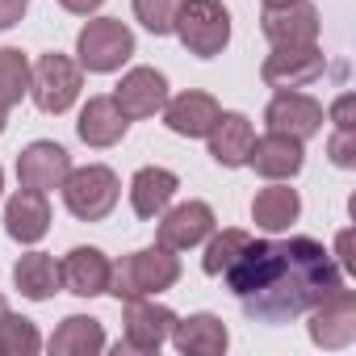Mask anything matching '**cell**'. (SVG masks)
<instances>
[{
  "label": "cell",
  "mask_w": 356,
  "mask_h": 356,
  "mask_svg": "<svg viewBox=\"0 0 356 356\" xmlns=\"http://www.w3.org/2000/svg\"><path fill=\"white\" fill-rule=\"evenodd\" d=\"M172 34L197 59H214L231 42V13L222 0H185L172 22Z\"/></svg>",
  "instance_id": "cell-4"
},
{
  "label": "cell",
  "mask_w": 356,
  "mask_h": 356,
  "mask_svg": "<svg viewBox=\"0 0 356 356\" xmlns=\"http://www.w3.org/2000/svg\"><path fill=\"white\" fill-rule=\"evenodd\" d=\"M327 118L335 122V130H356V97H352V92H343V97L327 109Z\"/></svg>",
  "instance_id": "cell-31"
},
{
  "label": "cell",
  "mask_w": 356,
  "mask_h": 356,
  "mask_svg": "<svg viewBox=\"0 0 356 356\" xmlns=\"http://www.w3.org/2000/svg\"><path fill=\"white\" fill-rule=\"evenodd\" d=\"M5 231L17 243H38L51 231V202L38 189H17L5 206Z\"/></svg>",
  "instance_id": "cell-20"
},
{
  "label": "cell",
  "mask_w": 356,
  "mask_h": 356,
  "mask_svg": "<svg viewBox=\"0 0 356 356\" xmlns=\"http://www.w3.org/2000/svg\"><path fill=\"white\" fill-rule=\"evenodd\" d=\"M185 0H134V17L143 22V30H151L155 38L172 34V22L181 13Z\"/></svg>",
  "instance_id": "cell-29"
},
{
  "label": "cell",
  "mask_w": 356,
  "mask_h": 356,
  "mask_svg": "<svg viewBox=\"0 0 356 356\" xmlns=\"http://www.w3.org/2000/svg\"><path fill=\"white\" fill-rule=\"evenodd\" d=\"M109 256L101 248H72L59 260V285L76 298H101L109 293Z\"/></svg>",
  "instance_id": "cell-15"
},
{
  "label": "cell",
  "mask_w": 356,
  "mask_h": 356,
  "mask_svg": "<svg viewBox=\"0 0 356 356\" xmlns=\"http://www.w3.org/2000/svg\"><path fill=\"white\" fill-rule=\"evenodd\" d=\"M13 285L22 289V298L30 302H47L59 293V264L55 256L47 252H26L17 264H13Z\"/></svg>",
  "instance_id": "cell-25"
},
{
  "label": "cell",
  "mask_w": 356,
  "mask_h": 356,
  "mask_svg": "<svg viewBox=\"0 0 356 356\" xmlns=\"http://www.w3.org/2000/svg\"><path fill=\"white\" fill-rule=\"evenodd\" d=\"M310 314V339L327 352L335 348H348L356 339V293L352 289H331L318 306L306 310Z\"/></svg>",
  "instance_id": "cell-7"
},
{
  "label": "cell",
  "mask_w": 356,
  "mask_h": 356,
  "mask_svg": "<svg viewBox=\"0 0 356 356\" xmlns=\"http://www.w3.org/2000/svg\"><path fill=\"white\" fill-rule=\"evenodd\" d=\"M47 348L55 356H97L105 352V327L92 314H67L55 327V335L47 339Z\"/></svg>",
  "instance_id": "cell-24"
},
{
  "label": "cell",
  "mask_w": 356,
  "mask_h": 356,
  "mask_svg": "<svg viewBox=\"0 0 356 356\" xmlns=\"http://www.w3.org/2000/svg\"><path fill=\"white\" fill-rule=\"evenodd\" d=\"M243 314L256 323H289L343 285L339 264L318 239H252L222 273Z\"/></svg>",
  "instance_id": "cell-1"
},
{
  "label": "cell",
  "mask_w": 356,
  "mask_h": 356,
  "mask_svg": "<svg viewBox=\"0 0 356 356\" xmlns=\"http://www.w3.org/2000/svg\"><path fill=\"white\" fill-rule=\"evenodd\" d=\"M181 281V260L168 248H138L130 256H122L113 268H109V293L118 302H130V298H151V293H163Z\"/></svg>",
  "instance_id": "cell-2"
},
{
  "label": "cell",
  "mask_w": 356,
  "mask_h": 356,
  "mask_svg": "<svg viewBox=\"0 0 356 356\" xmlns=\"http://www.w3.org/2000/svg\"><path fill=\"white\" fill-rule=\"evenodd\" d=\"M126 130H130V118L118 109L113 97H88V105L80 109V122H76L80 143H88V147H97V151L122 143Z\"/></svg>",
  "instance_id": "cell-19"
},
{
  "label": "cell",
  "mask_w": 356,
  "mask_h": 356,
  "mask_svg": "<svg viewBox=\"0 0 356 356\" xmlns=\"http://www.w3.org/2000/svg\"><path fill=\"white\" fill-rule=\"evenodd\" d=\"M323 105L314 101V97H306V92H298V88H277V97L268 101V109H264V122H268V130H277V134H289V138H298V143H306V138H314L318 130H323Z\"/></svg>",
  "instance_id": "cell-10"
},
{
  "label": "cell",
  "mask_w": 356,
  "mask_h": 356,
  "mask_svg": "<svg viewBox=\"0 0 356 356\" xmlns=\"http://www.w3.org/2000/svg\"><path fill=\"white\" fill-rule=\"evenodd\" d=\"M113 101H118V109H122L130 122L155 118V113L163 109V101H168V80H163V72H155V67H134V72H126L122 84L113 88Z\"/></svg>",
  "instance_id": "cell-14"
},
{
  "label": "cell",
  "mask_w": 356,
  "mask_h": 356,
  "mask_svg": "<svg viewBox=\"0 0 356 356\" xmlns=\"http://www.w3.org/2000/svg\"><path fill=\"white\" fill-rule=\"evenodd\" d=\"M248 163L256 168V176H264V181H289V176H298L302 163H306V147L298 138H289V134L268 130L264 138L252 143Z\"/></svg>",
  "instance_id": "cell-17"
},
{
  "label": "cell",
  "mask_w": 356,
  "mask_h": 356,
  "mask_svg": "<svg viewBox=\"0 0 356 356\" xmlns=\"http://www.w3.org/2000/svg\"><path fill=\"white\" fill-rule=\"evenodd\" d=\"M252 243V235L248 231H239V227H227V231H218L214 239H210V248H206V256H202V268H206V277H222L235 260H239V252Z\"/></svg>",
  "instance_id": "cell-26"
},
{
  "label": "cell",
  "mask_w": 356,
  "mask_h": 356,
  "mask_svg": "<svg viewBox=\"0 0 356 356\" xmlns=\"http://www.w3.org/2000/svg\"><path fill=\"white\" fill-rule=\"evenodd\" d=\"M327 155L335 168H356V130H335L327 138Z\"/></svg>",
  "instance_id": "cell-30"
},
{
  "label": "cell",
  "mask_w": 356,
  "mask_h": 356,
  "mask_svg": "<svg viewBox=\"0 0 356 356\" xmlns=\"http://www.w3.org/2000/svg\"><path fill=\"white\" fill-rule=\"evenodd\" d=\"M206 143H210L214 163H222V168H243V163H248V151H252V143H256V130H252V122H248L243 113H218V122L210 126Z\"/></svg>",
  "instance_id": "cell-22"
},
{
  "label": "cell",
  "mask_w": 356,
  "mask_h": 356,
  "mask_svg": "<svg viewBox=\"0 0 356 356\" xmlns=\"http://www.w3.org/2000/svg\"><path fill=\"white\" fill-rule=\"evenodd\" d=\"M80 88H84V67L59 51L42 55L30 67V97L42 113H67L80 101Z\"/></svg>",
  "instance_id": "cell-5"
},
{
  "label": "cell",
  "mask_w": 356,
  "mask_h": 356,
  "mask_svg": "<svg viewBox=\"0 0 356 356\" xmlns=\"http://www.w3.org/2000/svg\"><path fill=\"white\" fill-rule=\"evenodd\" d=\"M264 9H281V5H293V0H260Z\"/></svg>",
  "instance_id": "cell-35"
},
{
  "label": "cell",
  "mask_w": 356,
  "mask_h": 356,
  "mask_svg": "<svg viewBox=\"0 0 356 356\" xmlns=\"http://www.w3.org/2000/svg\"><path fill=\"white\" fill-rule=\"evenodd\" d=\"M9 314V302H5V293H0V318H5Z\"/></svg>",
  "instance_id": "cell-37"
},
{
  "label": "cell",
  "mask_w": 356,
  "mask_h": 356,
  "mask_svg": "<svg viewBox=\"0 0 356 356\" xmlns=\"http://www.w3.org/2000/svg\"><path fill=\"white\" fill-rule=\"evenodd\" d=\"M0 193H5V168H0Z\"/></svg>",
  "instance_id": "cell-38"
},
{
  "label": "cell",
  "mask_w": 356,
  "mask_h": 356,
  "mask_svg": "<svg viewBox=\"0 0 356 356\" xmlns=\"http://www.w3.org/2000/svg\"><path fill=\"white\" fill-rule=\"evenodd\" d=\"M298 214H302V197H298V189H289V185H281V181H273L268 189H260V193L252 197V222H256L260 231H268V235L289 231V227L298 222Z\"/></svg>",
  "instance_id": "cell-23"
},
{
  "label": "cell",
  "mask_w": 356,
  "mask_h": 356,
  "mask_svg": "<svg viewBox=\"0 0 356 356\" xmlns=\"http://www.w3.org/2000/svg\"><path fill=\"white\" fill-rule=\"evenodd\" d=\"M76 55H80V67L92 72V76H105V72H118L130 55H134V34L126 22L118 17H97L80 30L76 38Z\"/></svg>",
  "instance_id": "cell-6"
},
{
  "label": "cell",
  "mask_w": 356,
  "mask_h": 356,
  "mask_svg": "<svg viewBox=\"0 0 356 356\" xmlns=\"http://www.w3.org/2000/svg\"><path fill=\"white\" fill-rule=\"evenodd\" d=\"M260 30L273 47H310L318 42V9L310 0H293L281 9H264Z\"/></svg>",
  "instance_id": "cell-13"
},
{
  "label": "cell",
  "mask_w": 356,
  "mask_h": 356,
  "mask_svg": "<svg viewBox=\"0 0 356 356\" xmlns=\"http://www.w3.org/2000/svg\"><path fill=\"white\" fill-rule=\"evenodd\" d=\"M210 235H214V210L206 202H181V206L159 214L155 243L168 252H189V248L206 243Z\"/></svg>",
  "instance_id": "cell-11"
},
{
  "label": "cell",
  "mask_w": 356,
  "mask_h": 356,
  "mask_svg": "<svg viewBox=\"0 0 356 356\" xmlns=\"http://www.w3.org/2000/svg\"><path fill=\"white\" fill-rule=\"evenodd\" d=\"M30 9V0H0V30H13Z\"/></svg>",
  "instance_id": "cell-32"
},
{
  "label": "cell",
  "mask_w": 356,
  "mask_h": 356,
  "mask_svg": "<svg viewBox=\"0 0 356 356\" xmlns=\"http://www.w3.org/2000/svg\"><path fill=\"white\" fill-rule=\"evenodd\" d=\"M159 113H163V126H168L172 134H181V138H206L222 109H218V101H214L210 92L189 88V92H181V97H168Z\"/></svg>",
  "instance_id": "cell-16"
},
{
  "label": "cell",
  "mask_w": 356,
  "mask_h": 356,
  "mask_svg": "<svg viewBox=\"0 0 356 356\" xmlns=\"http://www.w3.org/2000/svg\"><path fill=\"white\" fill-rule=\"evenodd\" d=\"M5 122H9V105H0V134H5Z\"/></svg>",
  "instance_id": "cell-36"
},
{
  "label": "cell",
  "mask_w": 356,
  "mask_h": 356,
  "mask_svg": "<svg viewBox=\"0 0 356 356\" xmlns=\"http://www.w3.org/2000/svg\"><path fill=\"white\" fill-rule=\"evenodd\" d=\"M105 5V0H59V9H67V13H76V17H88V13H97Z\"/></svg>",
  "instance_id": "cell-34"
},
{
  "label": "cell",
  "mask_w": 356,
  "mask_h": 356,
  "mask_svg": "<svg viewBox=\"0 0 356 356\" xmlns=\"http://www.w3.org/2000/svg\"><path fill=\"white\" fill-rule=\"evenodd\" d=\"M122 323H126V327H122V343H118V348L151 356V352H159V348L168 343L176 314H172L168 306H159V302L130 298V302H126V314H122Z\"/></svg>",
  "instance_id": "cell-8"
},
{
  "label": "cell",
  "mask_w": 356,
  "mask_h": 356,
  "mask_svg": "<svg viewBox=\"0 0 356 356\" xmlns=\"http://www.w3.org/2000/svg\"><path fill=\"white\" fill-rule=\"evenodd\" d=\"M67 172H72V155L59 143H51V138H38V143H30L17 155V181H22V189L51 193V189L63 185Z\"/></svg>",
  "instance_id": "cell-12"
},
{
  "label": "cell",
  "mask_w": 356,
  "mask_h": 356,
  "mask_svg": "<svg viewBox=\"0 0 356 356\" xmlns=\"http://www.w3.org/2000/svg\"><path fill=\"white\" fill-rule=\"evenodd\" d=\"M176 189H181V181H176V172H168V168H138L134 176H130V210L138 214V218H159L163 210H168V202L176 197Z\"/></svg>",
  "instance_id": "cell-21"
},
{
  "label": "cell",
  "mask_w": 356,
  "mask_h": 356,
  "mask_svg": "<svg viewBox=\"0 0 356 356\" xmlns=\"http://www.w3.org/2000/svg\"><path fill=\"white\" fill-rule=\"evenodd\" d=\"M335 256H339V273H356V256H352V231H339V239H335Z\"/></svg>",
  "instance_id": "cell-33"
},
{
  "label": "cell",
  "mask_w": 356,
  "mask_h": 356,
  "mask_svg": "<svg viewBox=\"0 0 356 356\" xmlns=\"http://www.w3.org/2000/svg\"><path fill=\"white\" fill-rule=\"evenodd\" d=\"M63 206L72 218L80 222H101L113 214L118 197H122V185H118V172L105 168V163H84V168H72L63 176Z\"/></svg>",
  "instance_id": "cell-3"
},
{
  "label": "cell",
  "mask_w": 356,
  "mask_h": 356,
  "mask_svg": "<svg viewBox=\"0 0 356 356\" xmlns=\"http://www.w3.org/2000/svg\"><path fill=\"white\" fill-rule=\"evenodd\" d=\"M168 339L185 356H222L227 343H231V331H227V323L218 314H189V318L172 323Z\"/></svg>",
  "instance_id": "cell-18"
},
{
  "label": "cell",
  "mask_w": 356,
  "mask_h": 356,
  "mask_svg": "<svg viewBox=\"0 0 356 356\" xmlns=\"http://www.w3.org/2000/svg\"><path fill=\"white\" fill-rule=\"evenodd\" d=\"M30 92V63L17 47H0V105H17Z\"/></svg>",
  "instance_id": "cell-27"
},
{
  "label": "cell",
  "mask_w": 356,
  "mask_h": 356,
  "mask_svg": "<svg viewBox=\"0 0 356 356\" xmlns=\"http://www.w3.org/2000/svg\"><path fill=\"white\" fill-rule=\"evenodd\" d=\"M327 59L318 51V42L310 47H273V55L260 63V80L268 88H306L323 76Z\"/></svg>",
  "instance_id": "cell-9"
},
{
  "label": "cell",
  "mask_w": 356,
  "mask_h": 356,
  "mask_svg": "<svg viewBox=\"0 0 356 356\" xmlns=\"http://www.w3.org/2000/svg\"><path fill=\"white\" fill-rule=\"evenodd\" d=\"M38 348H42V335L30 318H22V314L0 318V356H34Z\"/></svg>",
  "instance_id": "cell-28"
}]
</instances>
